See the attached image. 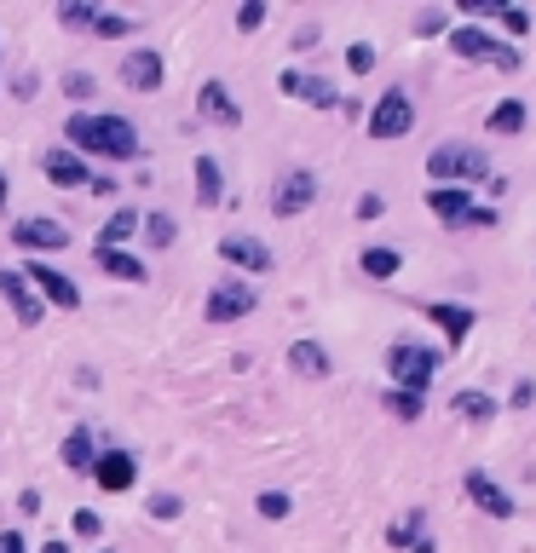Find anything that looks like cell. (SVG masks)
Here are the masks:
<instances>
[{
	"instance_id": "8fae6325",
	"label": "cell",
	"mask_w": 536,
	"mask_h": 553,
	"mask_svg": "<svg viewBox=\"0 0 536 553\" xmlns=\"http://www.w3.org/2000/svg\"><path fill=\"white\" fill-rule=\"evenodd\" d=\"M12 243H18V248H35V254H58V248H70V231L58 225V219H18Z\"/></svg>"
},
{
	"instance_id": "ab89813d",
	"label": "cell",
	"mask_w": 536,
	"mask_h": 553,
	"mask_svg": "<svg viewBox=\"0 0 536 553\" xmlns=\"http://www.w3.org/2000/svg\"><path fill=\"white\" fill-rule=\"evenodd\" d=\"M381 208H387V202L375 196V191H369V196H358V219H381Z\"/></svg>"
},
{
	"instance_id": "4fadbf2b",
	"label": "cell",
	"mask_w": 536,
	"mask_h": 553,
	"mask_svg": "<svg viewBox=\"0 0 536 553\" xmlns=\"http://www.w3.org/2000/svg\"><path fill=\"white\" fill-rule=\"evenodd\" d=\"M219 254H225L231 265H243V272H272V248H265L260 236H243V231H231L225 243H219Z\"/></svg>"
},
{
	"instance_id": "2e32d148",
	"label": "cell",
	"mask_w": 536,
	"mask_h": 553,
	"mask_svg": "<svg viewBox=\"0 0 536 553\" xmlns=\"http://www.w3.org/2000/svg\"><path fill=\"white\" fill-rule=\"evenodd\" d=\"M0 300L18 311V323H41V300H35V289H29L18 272H0Z\"/></svg>"
},
{
	"instance_id": "e0dca14e",
	"label": "cell",
	"mask_w": 536,
	"mask_h": 553,
	"mask_svg": "<svg viewBox=\"0 0 536 553\" xmlns=\"http://www.w3.org/2000/svg\"><path fill=\"white\" fill-rule=\"evenodd\" d=\"M467 496L479 501V508L491 513V519H513V496H508L502 484H491L484 472H467Z\"/></svg>"
},
{
	"instance_id": "cb8c5ba5",
	"label": "cell",
	"mask_w": 536,
	"mask_h": 553,
	"mask_svg": "<svg viewBox=\"0 0 536 553\" xmlns=\"http://www.w3.org/2000/svg\"><path fill=\"white\" fill-rule=\"evenodd\" d=\"M358 265H364V277H375V282H387V277H398V265H404V254H398V248H364V254H358Z\"/></svg>"
},
{
	"instance_id": "3957f363",
	"label": "cell",
	"mask_w": 536,
	"mask_h": 553,
	"mask_svg": "<svg viewBox=\"0 0 536 553\" xmlns=\"http://www.w3.org/2000/svg\"><path fill=\"white\" fill-rule=\"evenodd\" d=\"M427 173L438 185H462V179H484L491 162H484V150H473V145H438L427 156Z\"/></svg>"
},
{
	"instance_id": "f546056e",
	"label": "cell",
	"mask_w": 536,
	"mask_h": 553,
	"mask_svg": "<svg viewBox=\"0 0 536 553\" xmlns=\"http://www.w3.org/2000/svg\"><path fill=\"white\" fill-rule=\"evenodd\" d=\"M92 35H133V18H121V12H92Z\"/></svg>"
},
{
	"instance_id": "83f0119b",
	"label": "cell",
	"mask_w": 536,
	"mask_h": 553,
	"mask_svg": "<svg viewBox=\"0 0 536 553\" xmlns=\"http://www.w3.org/2000/svg\"><path fill=\"white\" fill-rule=\"evenodd\" d=\"M92 12H99L92 0H64V6H58V24L64 29H92Z\"/></svg>"
},
{
	"instance_id": "30bf717a",
	"label": "cell",
	"mask_w": 536,
	"mask_h": 553,
	"mask_svg": "<svg viewBox=\"0 0 536 553\" xmlns=\"http://www.w3.org/2000/svg\"><path fill=\"white\" fill-rule=\"evenodd\" d=\"M92 479H99V490L121 496V490H133V479H139V462H133L128 450H104V455H92Z\"/></svg>"
},
{
	"instance_id": "7a4b0ae2",
	"label": "cell",
	"mask_w": 536,
	"mask_h": 553,
	"mask_svg": "<svg viewBox=\"0 0 536 553\" xmlns=\"http://www.w3.org/2000/svg\"><path fill=\"white\" fill-rule=\"evenodd\" d=\"M387 369H392V381H398V392H427L433 375H438V352L433 346H416V340H398L387 352Z\"/></svg>"
},
{
	"instance_id": "7bdbcfd3",
	"label": "cell",
	"mask_w": 536,
	"mask_h": 553,
	"mask_svg": "<svg viewBox=\"0 0 536 553\" xmlns=\"http://www.w3.org/2000/svg\"><path fill=\"white\" fill-rule=\"evenodd\" d=\"M87 191H92V196H110V191H116V179H110V173H92Z\"/></svg>"
},
{
	"instance_id": "bcb514c9",
	"label": "cell",
	"mask_w": 536,
	"mask_h": 553,
	"mask_svg": "<svg viewBox=\"0 0 536 553\" xmlns=\"http://www.w3.org/2000/svg\"><path fill=\"white\" fill-rule=\"evenodd\" d=\"M0 214H6V173H0Z\"/></svg>"
},
{
	"instance_id": "484cf974",
	"label": "cell",
	"mask_w": 536,
	"mask_h": 553,
	"mask_svg": "<svg viewBox=\"0 0 536 553\" xmlns=\"http://www.w3.org/2000/svg\"><path fill=\"white\" fill-rule=\"evenodd\" d=\"M450 409H455V415H467V421H491L496 415V398H491V392H455Z\"/></svg>"
},
{
	"instance_id": "277c9868",
	"label": "cell",
	"mask_w": 536,
	"mask_h": 553,
	"mask_svg": "<svg viewBox=\"0 0 536 553\" xmlns=\"http://www.w3.org/2000/svg\"><path fill=\"white\" fill-rule=\"evenodd\" d=\"M409 128H416V104H409L404 87L381 92V104L369 110V138H404Z\"/></svg>"
},
{
	"instance_id": "8d00e7d4",
	"label": "cell",
	"mask_w": 536,
	"mask_h": 553,
	"mask_svg": "<svg viewBox=\"0 0 536 553\" xmlns=\"http://www.w3.org/2000/svg\"><path fill=\"white\" fill-rule=\"evenodd\" d=\"M64 87H70V99H92V75H81V70H70Z\"/></svg>"
},
{
	"instance_id": "44dd1931",
	"label": "cell",
	"mask_w": 536,
	"mask_h": 553,
	"mask_svg": "<svg viewBox=\"0 0 536 553\" xmlns=\"http://www.w3.org/2000/svg\"><path fill=\"white\" fill-rule=\"evenodd\" d=\"M289 369H301V375L318 381V375H329V352H323L318 340H294V346H289Z\"/></svg>"
},
{
	"instance_id": "74e56055",
	"label": "cell",
	"mask_w": 536,
	"mask_h": 553,
	"mask_svg": "<svg viewBox=\"0 0 536 553\" xmlns=\"http://www.w3.org/2000/svg\"><path fill=\"white\" fill-rule=\"evenodd\" d=\"M179 508H185L179 496H150V513H156V519H179Z\"/></svg>"
},
{
	"instance_id": "9a60e30c",
	"label": "cell",
	"mask_w": 536,
	"mask_h": 553,
	"mask_svg": "<svg viewBox=\"0 0 536 553\" xmlns=\"http://www.w3.org/2000/svg\"><path fill=\"white\" fill-rule=\"evenodd\" d=\"M427 208H433L438 219H450V225H467L473 196H467V185H433V191H427Z\"/></svg>"
},
{
	"instance_id": "e575fe53",
	"label": "cell",
	"mask_w": 536,
	"mask_h": 553,
	"mask_svg": "<svg viewBox=\"0 0 536 553\" xmlns=\"http://www.w3.org/2000/svg\"><path fill=\"white\" fill-rule=\"evenodd\" d=\"M467 18H502V0H462Z\"/></svg>"
},
{
	"instance_id": "ee69618b",
	"label": "cell",
	"mask_w": 536,
	"mask_h": 553,
	"mask_svg": "<svg viewBox=\"0 0 536 553\" xmlns=\"http://www.w3.org/2000/svg\"><path fill=\"white\" fill-rule=\"evenodd\" d=\"M531 398H536V386L519 381V386H513V409H531Z\"/></svg>"
},
{
	"instance_id": "836d02e7",
	"label": "cell",
	"mask_w": 536,
	"mask_h": 553,
	"mask_svg": "<svg viewBox=\"0 0 536 553\" xmlns=\"http://www.w3.org/2000/svg\"><path fill=\"white\" fill-rule=\"evenodd\" d=\"M260 24H265V6H260V0L236 6V29H243V35H248V29H260Z\"/></svg>"
},
{
	"instance_id": "52a82bcc",
	"label": "cell",
	"mask_w": 536,
	"mask_h": 553,
	"mask_svg": "<svg viewBox=\"0 0 536 553\" xmlns=\"http://www.w3.org/2000/svg\"><path fill=\"white\" fill-rule=\"evenodd\" d=\"M18 277H24V282H35V289H41L46 300H53V306H64V311H75V306H81V289H75V282H70L64 272H53V265H46V260L24 265Z\"/></svg>"
},
{
	"instance_id": "f1b7e54d",
	"label": "cell",
	"mask_w": 536,
	"mask_h": 553,
	"mask_svg": "<svg viewBox=\"0 0 536 553\" xmlns=\"http://www.w3.org/2000/svg\"><path fill=\"white\" fill-rule=\"evenodd\" d=\"M387 409H392L398 421H416V415H421V392H398V386H392V392H387Z\"/></svg>"
},
{
	"instance_id": "d6986e66",
	"label": "cell",
	"mask_w": 536,
	"mask_h": 553,
	"mask_svg": "<svg viewBox=\"0 0 536 553\" xmlns=\"http://www.w3.org/2000/svg\"><path fill=\"white\" fill-rule=\"evenodd\" d=\"M92 260H99L110 277H121V282H145V260L128 254V248H92Z\"/></svg>"
},
{
	"instance_id": "b9f144b4",
	"label": "cell",
	"mask_w": 536,
	"mask_h": 553,
	"mask_svg": "<svg viewBox=\"0 0 536 553\" xmlns=\"http://www.w3.org/2000/svg\"><path fill=\"white\" fill-rule=\"evenodd\" d=\"M0 553H29V542L18 530H0Z\"/></svg>"
},
{
	"instance_id": "ffe728a7",
	"label": "cell",
	"mask_w": 536,
	"mask_h": 553,
	"mask_svg": "<svg viewBox=\"0 0 536 553\" xmlns=\"http://www.w3.org/2000/svg\"><path fill=\"white\" fill-rule=\"evenodd\" d=\"M427 318H433L438 329H445V335H450L455 346H462V340H467V329H473V311H467V306H445V300H433V306H427Z\"/></svg>"
},
{
	"instance_id": "8992f818",
	"label": "cell",
	"mask_w": 536,
	"mask_h": 553,
	"mask_svg": "<svg viewBox=\"0 0 536 553\" xmlns=\"http://www.w3.org/2000/svg\"><path fill=\"white\" fill-rule=\"evenodd\" d=\"M311 202H318V179L301 167V173H282L277 179V191H272V214L277 219H294V214H306Z\"/></svg>"
},
{
	"instance_id": "7402d4cb",
	"label": "cell",
	"mask_w": 536,
	"mask_h": 553,
	"mask_svg": "<svg viewBox=\"0 0 536 553\" xmlns=\"http://www.w3.org/2000/svg\"><path fill=\"white\" fill-rule=\"evenodd\" d=\"M196 196H202V208L225 202V179H219V162H214V156H196Z\"/></svg>"
},
{
	"instance_id": "f35d334b",
	"label": "cell",
	"mask_w": 536,
	"mask_h": 553,
	"mask_svg": "<svg viewBox=\"0 0 536 553\" xmlns=\"http://www.w3.org/2000/svg\"><path fill=\"white\" fill-rule=\"evenodd\" d=\"M502 24H508L513 35H525V29H531V18H525V12H519V6H502Z\"/></svg>"
},
{
	"instance_id": "5b68a950",
	"label": "cell",
	"mask_w": 536,
	"mask_h": 553,
	"mask_svg": "<svg viewBox=\"0 0 536 553\" xmlns=\"http://www.w3.org/2000/svg\"><path fill=\"white\" fill-rule=\"evenodd\" d=\"M254 306H260V294L248 289L243 277H219L214 294H208V323H236V318H248Z\"/></svg>"
},
{
	"instance_id": "4dcf8cb0",
	"label": "cell",
	"mask_w": 536,
	"mask_h": 553,
	"mask_svg": "<svg viewBox=\"0 0 536 553\" xmlns=\"http://www.w3.org/2000/svg\"><path fill=\"white\" fill-rule=\"evenodd\" d=\"M145 236H150L156 248H168L173 236H179V225H173V214H150V219H145Z\"/></svg>"
},
{
	"instance_id": "9c48e42d",
	"label": "cell",
	"mask_w": 536,
	"mask_h": 553,
	"mask_svg": "<svg viewBox=\"0 0 536 553\" xmlns=\"http://www.w3.org/2000/svg\"><path fill=\"white\" fill-rule=\"evenodd\" d=\"M162 52H156V46H133L128 58H121V81H128L133 92H156L162 87Z\"/></svg>"
},
{
	"instance_id": "ac0fdd59",
	"label": "cell",
	"mask_w": 536,
	"mask_h": 553,
	"mask_svg": "<svg viewBox=\"0 0 536 553\" xmlns=\"http://www.w3.org/2000/svg\"><path fill=\"white\" fill-rule=\"evenodd\" d=\"M41 167H46V179H53V185H87V179H92L87 162H81L75 150H46Z\"/></svg>"
},
{
	"instance_id": "4316f807",
	"label": "cell",
	"mask_w": 536,
	"mask_h": 553,
	"mask_svg": "<svg viewBox=\"0 0 536 553\" xmlns=\"http://www.w3.org/2000/svg\"><path fill=\"white\" fill-rule=\"evenodd\" d=\"M525 128V104L519 99H502L496 110H491V133H519Z\"/></svg>"
},
{
	"instance_id": "6da1fadb",
	"label": "cell",
	"mask_w": 536,
	"mask_h": 553,
	"mask_svg": "<svg viewBox=\"0 0 536 553\" xmlns=\"http://www.w3.org/2000/svg\"><path fill=\"white\" fill-rule=\"evenodd\" d=\"M64 138H75V145L92 150V156H110V162H139V150H145L128 116H70Z\"/></svg>"
},
{
	"instance_id": "d590c367",
	"label": "cell",
	"mask_w": 536,
	"mask_h": 553,
	"mask_svg": "<svg viewBox=\"0 0 536 553\" xmlns=\"http://www.w3.org/2000/svg\"><path fill=\"white\" fill-rule=\"evenodd\" d=\"M438 29H445V12H438V6H427V12L416 18V35H438Z\"/></svg>"
},
{
	"instance_id": "ba28073f",
	"label": "cell",
	"mask_w": 536,
	"mask_h": 553,
	"mask_svg": "<svg viewBox=\"0 0 536 553\" xmlns=\"http://www.w3.org/2000/svg\"><path fill=\"white\" fill-rule=\"evenodd\" d=\"M450 46L462 58H491V64H502V70H519V52H508V46L491 41L484 29H450Z\"/></svg>"
},
{
	"instance_id": "d4e9b609",
	"label": "cell",
	"mask_w": 536,
	"mask_h": 553,
	"mask_svg": "<svg viewBox=\"0 0 536 553\" xmlns=\"http://www.w3.org/2000/svg\"><path fill=\"white\" fill-rule=\"evenodd\" d=\"M133 231H139V214L133 208H116V214H110V225L99 231V248H121Z\"/></svg>"
},
{
	"instance_id": "5bb4252c",
	"label": "cell",
	"mask_w": 536,
	"mask_h": 553,
	"mask_svg": "<svg viewBox=\"0 0 536 553\" xmlns=\"http://www.w3.org/2000/svg\"><path fill=\"white\" fill-rule=\"evenodd\" d=\"M289 99H306V104H318V110H335L340 104V92L329 87V81H318V75H301V70H282V81H277Z\"/></svg>"
},
{
	"instance_id": "7c38bea8",
	"label": "cell",
	"mask_w": 536,
	"mask_h": 553,
	"mask_svg": "<svg viewBox=\"0 0 536 553\" xmlns=\"http://www.w3.org/2000/svg\"><path fill=\"white\" fill-rule=\"evenodd\" d=\"M196 116L214 121V128H236V121H243V110H236V99H231L225 81H202V92H196Z\"/></svg>"
},
{
	"instance_id": "1f68e13d",
	"label": "cell",
	"mask_w": 536,
	"mask_h": 553,
	"mask_svg": "<svg viewBox=\"0 0 536 553\" xmlns=\"http://www.w3.org/2000/svg\"><path fill=\"white\" fill-rule=\"evenodd\" d=\"M254 508H260L265 519H289V513H294V501H289V496H282V490H265V496L254 501Z\"/></svg>"
},
{
	"instance_id": "60d3db41",
	"label": "cell",
	"mask_w": 536,
	"mask_h": 553,
	"mask_svg": "<svg viewBox=\"0 0 536 553\" xmlns=\"http://www.w3.org/2000/svg\"><path fill=\"white\" fill-rule=\"evenodd\" d=\"M99 530H104V525H99V513H75V536H87V542H92Z\"/></svg>"
},
{
	"instance_id": "f6af8a7d",
	"label": "cell",
	"mask_w": 536,
	"mask_h": 553,
	"mask_svg": "<svg viewBox=\"0 0 536 553\" xmlns=\"http://www.w3.org/2000/svg\"><path fill=\"white\" fill-rule=\"evenodd\" d=\"M41 553H70V548H64V536H53V542H46Z\"/></svg>"
},
{
	"instance_id": "d6a6232c",
	"label": "cell",
	"mask_w": 536,
	"mask_h": 553,
	"mask_svg": "<svg viewBox=\"0 0 536 553\" xmlns=\"http://www.w3.org/2000/svg\"><path fill=\"white\" fill-rule=\"evenodd\" d=\"M346 64H352V75H369V70H375V46H369V41H358L352 52H346Z\"/></svg>"
},
{
	"instance_id": "603a6c76",
	"label": "cell",
	"mask_w": 536,
	"mask_h": 553,
	"mask_svg": "<svg viewBox=\"0 0 536 553\" xmlns=\"http://www.w3.org/2000/svg\"><path fill=\"white\" fill-rule=\"evenodd\" d=\"M64 467L70 472H92V433L87 426H70L64 433Z\"/></svg>"
}]
</instances>
